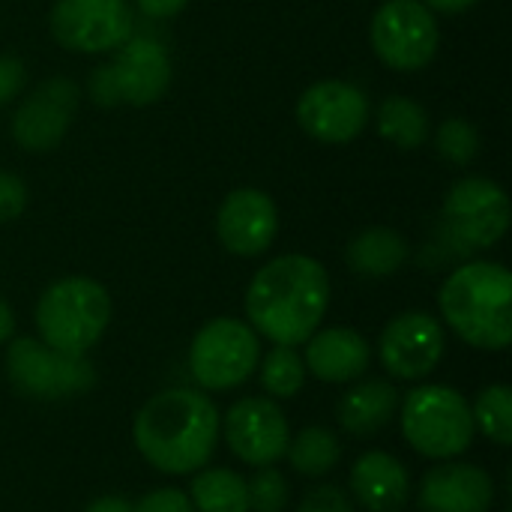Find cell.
Here are the masks:
<instances>
[{
  "label": "cell",
  "mask_w": 512,
  "mask_h": 512,
  "mask_svg": "<svg viewBox=\"0 0 512 512\" xmlns=\"http://www.w3.org/2000/svg\"><path fill=\"white\" fill-rule=\"evenodd\" d=\"M132 438L147 465L171 477H186L213 459L222 438V414L204 390L168 387L141 405Z\"/></svg>",
  "instance_id": "cell-1"
},
{
  "label": "cell",
  "mask_w": 512,
  "mask_h": 512,
  "mask_svg": "<svg viewBox=\"0 0 512 512\" xmlns=\"http://www.w3.org/2000/svg\"><path fill=\"white\" fill-rule=\"evenodd\" d=\"M330 309V276L312 255H279L246 288V324L273 345H306Z\"/></svg>",
  "instance_id": "cell-2"
},
{
  "label": "cell",
  "mask_w": 512,
  "mask_h": 512,
  "mask_svg": "<svg viewBox=\"0 0 512 512\" xmlns=\"http://www.w3.org/2000/svg\"><path fill=\"white\" fill-rule=\"evenodd\" d=\"M444 324L471 348L504 351L512 342V276L498 261H468L456 267L441 291Z\"/></svg>",
  "instance_id": "cell-3"
},
{
  "label": "cell",
  "mask_w": 512,
  "mask_h": 512,
  "mask_svg": "<svg viewBox=\"0 0 512 512\" xmlns=\"http://www.w3.org/2000/svg\"><path fill=\"white\" fill-rule=\"evenodd\" d=\"M111 324V297L90 276H63L36 300L39 342L66 357H84Z\"/></svg>",
  "instance_id": "cell-4"
},
{
  "label": "cell",
  "mask_w": 512,
  "mask_h": 512,
  "mask_svg": "<svg viewBox=\"0 0 512 512\" xmlns=\"http://www.w3.org/2000/svg\"><path fill=\"white\" fill-rule=\"evenodd\" d=\"M402 435L426 459H456L477 438L471 402L447 384H420L402 399Z\"/></svg>",
  "instance_id": "cell-5"
},
{
  "label": "cell",
  "mask_w": 512,
  "mask_h": 512,
  "mask_svg": "<svg viewBox=\"0 0 512 512\" xmlns=\"http://www.w3.org/2000/svg\"><path fill=\"white\" fill-rule=\"evenodd\" d=\"M171 57L168 51L141 36H129L120 48H114L111 63L93 69L87 93L96 105H132L144 108L159 102L171 87Z\"/></svg>",
  "instance_id": "cell-6"
},
{
  "label": "cell",
  "mask_w": 512,
  "mask_h": 512,
  "mask_svg": "<svg viewBox=\"0 0 512 512\" xmlns=\"http://www.w3.org/2000/svg\"><path fill=\"white\" fill-rule=\"evenodd\" d=\"M261 360L258 333L240 318L207 321L189 345V372L198 390L225 393L252 378Z\"/></svg>",
  "instance_id": "cell-7"
},
{
  "label": "cell",
  "mask_w": 512,
  "mask_h": 512,
  "mask_svg": "<svg viewBox=\"0 0 512 512\" xmlns=\"http://www.w3.org/2000/svg\"><path fill=\"white\" fill-rule=\"evenodd\" d=\"M369 42L378 60L396 72L426 69L441 45L435 12L420 0H384L369 24Z\"/></svg>",
  "instance_id": "cell-8"
},
{
  "label": "cell",
  "mask_w": 512,
  "mask_h": 512,
  "mask_svg": "<svg viewBox=\"0 0 512 512\" xmlns=\"http://www.w3.org/2000/svg\"><path fill=\"white\" fill-rule=\"evenodd\" d=\"M6 375L12 387L39 402L81 396L93 387L96 372L87 357H66L33 336L12 339L6 348Z\"/></svg>",
  "instance_id": "cell-9"
},
{
  "label": "cell",
  "mask_w": 512,
  "mask_h": 512,
  "mask_svg": "<svg viewBox=\"0 0 512 512\" xmlns=\"http://www.w3.org/2000/svg\"><path fill=\"white\" fill-rule=\"evenodd\" d=\"M441 222L459 249H492L510 228V198L489 177H462L444 198Z\"/></svg>",
  "instance_id": "cell-10"
},
{
  "label": "cell",
  "mask_w": 512,
  "mask_h": 512,
  "mask_svg": "<svg viewBox=\"0 0 512 512\" xmlns=\"http://www.w3.org/2000/svg\"><path fill=\"white\" fill-rule=\"evenodd\" d=\"M51 36L78 54H108L135 27L129 0H54L48 15Z\"/></svg>",
  "instance_id": "cell-11"
},
{
  "label": "cell",
  "mask_w": 512,
  "mask_h": 512,
  "mask_svg": "<svg viewBox=\"0 0 512 512\" xmlns=\"http://www.w3.org/2000/svg\"><path fill=\"white\" fill-rule=\"evenodd\" d=\"M228 450L252 468L276 465L291 444V426L285 411L270 396L237 399L222 420Z\"/></svg>",
  "instance_id": "cell-12"
},
{
  "label": "cell",
  "mask_w": 512,
  "mask_h": 512,
  "mask_svg": "<svg viewBox=\"0 0 512 512\" xmlns=\"http://www.w3.org/2000/svg\"><path fill=\"white\" fill-rule=\"evenodd\" d=\"M297 123L321 144H348L369 123V99L351 81H315L297 99Z\"/></svg>",
  "instance_id": "cell-13"
},
{
  "label": "cell",
  "mask_w": 512,
  "mask_h": 512,
  "mask_svg": "<svg viewBox=\"0 0 512 512\" xmlns=\"http://www.w3.org/2000/svg\"><path fill=\"white\" fill-rule=\"evenodd\" d=\"M447 354V333L441 321L429 312L396 315L378 342L381 366L399 381L429 378Z\"/></svg>",
  "instance_id": "cell-14"
},
{
  "label": "cell",
  "mask_w": 512,
  "mask_h": 512,
  "mask_svg": "<svg viewBox=\"0 0 512 512\" xmlns=\"http://www.w3.org/2000/svg\"><path fill=\"white\" fill-rule=\"evenodd\" d=\"M81 90L72 78L54 75L36 84L12 114V138L21 150H54L72 126Z\"/></svg>",
  "instance_id": "cell-15"
},
{
  "label": "cell",
  "mask_w": 512,
  "mask_h": 512,
  "mask_svg": "<svg viewBox=\"0 0 512 512\" xmlns=\"http://www.w3.org/2000/svg\"><path fill=\"white\" fill-rule=\"evenodd\" d=\"M279 234V210L261 189L240 186L225 195L216 213V237L237 258L264 255Z\"/></svg>",
  "instance_id": "cell-16"
},
{
  "label": "cell",
  "mask_w": 512,
  "mask_h": 512,
  "mask_svg": "<svg viewBox=\"0 0 512 512\" xmlns=\"http://www.w3.org/2000/svg\"><path fill=\"white\" fill-rule=\"evenodd\" d=\"M495 504V480L480 465L438 462L420 483L423 512H489Z\"/></svg>",
  "instance_id": "cell-17"
},
{
  "label": "cell",
  "mask_w": 512,
  "mask_h": 512,
  "mask_svg": "<svg viewBox=\"0 0 512 512\" xmlns=\"http://www.w3.org/2000/svg\"><path fill=\"white\" fill-rule=\"evenodd\" d=\"M303 363L306 372L324 384H351L369 372L372 348L354 327H327L306 339Z\"/></svg>",
  "instance_id": "cell-18"
},
{
  "label": "cell",
  "mask_w": 512,
  "mask_h": 512,
  "mask_svg": "<svg viewBox=\"0 0 512 512\" xmlns=\"http://www.w3.org/2000/svg\"><path fill=\"white\" fill-rule=\"evenodd\" d=\"M354 501L366 512H402L411 498V474L393 453H363L348 477Z\"/></svg>",
  "instance_id": "cell-19"
},
{
  "label": "cell",
  "mask_w": 512,
  "mask_h": 512,
  "mask_svg": "<svg viewBox=\"0 0 512 512\" xmlns=\"http://www.w3.org/2000/svg\"><path fill=\"white\" fill-rule=\"evenodd\" d=\"M399 411V390L384 378L354 384L336 405V420L345 432L366 438L381 432Z\"/></svg>",
  "instance_id": "cell-20"
},
{
  "label": "cell",
  "mask_w": 512,
  "mask_h": 512,
  "mask_svg": "<svg viewBox=\"0 0 512 512\" xmlns=\"http://www.w3.org/2000/svg\"><path fill=\"white\" fill-rule=\"evenodd\" d=\"M408 255H411L408 240L387 225L363 228L360 234H354V240L345 249L348 267L366 279H384V276L399 273L405 267Z\"/></svg>",
  "instance_id": "cell-21"
},
{
  "label": "cell",
  "mask_w": 512,
  "mask_h": 512,
  "mask_svg": "<svg viewBox=\"0 0 512 512\" xmlns=\"http://www.w3.org/2000/svg\"><path fill=\"white\" fill-rule=\"evenodd\" d=\"M375 123L378 135L399 150H420L429 141V111L408 96H387Z\"/></svg>",
  "instance_id": "cell-22"
},
{
  "label": "cell",
  "mask_w": 512,
  "mask_h": 512,
  "mask_svg": "<svg viewBox=\"0 0 512 512\" xmlns=\"http://www.w3.org/2000/svg\"><path fill=\"white\" fill-rule=\"evenodd\" d=\"M189 501L195 512H249L246 480L231 468L195 471Z\"/></svg>",
  "instance_id": "cell-23"
},
{
  "label": "cell",
  "mask_w": 512,
  "mask_h": 512,
  "mask_svg": "<svg viewBox=\"0 0 512 512\" xmlns=\"http://www.w3.org/2000/svg\"><path fill=\"white\" fill-rule=\"evenodd\" d=\"M285 456H288V462H291V468L297 474H303V477H327L342 459V444L327 426H306L303 432H297V438L291 435V444H288Z\"/></svg>",
  "instance_id": "cell-24"
},
{
  "label": "cell",
  "mask_w": 512,
  "mask_h": 512,
  "mask_svg": "<svg viewBox=\"0 0 512 512\" xmlns=\"http://www.w3.org/2000/svg\"><path fill=\"white\" fill-rule=\"evenodd\" d=\"M261 387L270 399H294L306 384V363L291 345H273L267 354H261L258 369Z\"/></svg>",
  "instance_id": "cell-25"
},
{
  "label": "cell",
  "mask_w": 512,
  "mask_h": 512,
  "mask_svg": "<svg viewBox=\"0 0 512 512\" xmlns=\"http://www.w3.org/2000/svg\"><path fill=\"white\" fill-rule=\"evenodd\" d=\"M471 417L480 435L498 447L512 444V390L507 384H489L477 393Z\"/></svg>",
  "instance_id": "cell-26"
},
{
  "label": "cell",
  "mask_w": 512,
  "mask_h": 512,
  "mask_svg": "<svg viewBox=\"0 0 512 512\" xmlns=\"http://www.w3.org/2000/svg\"><path fill=\"white\" fill-rule=\"evenodd\" d=\"M435 150L453 165H471L480 153V132L465 117H447L435 132Z\"/></svg>",
  "instance_id": "cell-27"
},
{
  "label": "cell",
  "mask_w": 512,
  "mask_h": 512,
  "mask_svg": "<svg viewBox=\"0 0 512 512\" xmlns=\"http://www.w3.org/2000/svg\"><path fill=\"white\" fill-rule=\"evenodd\" d=\"M249 492V512H285L291 504V486L285 474L273 465H264L246 480Z\"/></svg>",
  "instance_id": "cell-28"
},
{
  "label": "cell",
  "mask_w": 512,
  "mask_h": 512,
  "mask_svg": "<svg viewBox=\"0 0 512 512\" xmlns=\"http://www.w3.org/2000/svg\"><path fill=\"white\" fill-rule=\"evenodd\" d=\"M27 207V186L18 174L0 171V222H12Z\"/></svg>",
  "instance_id": "cell-29"
},
{
  "label": "cell",
  "mask_w": 512,
  "mask_h": 512,
  "mask_svg": "<svg viewBox=\"0 0 512 512\" xmlns=\"http://www.w3.org/2000/svg\"><path fill=\"white\" fill-rule=\"evenodd\" d=\"M132 512H195V507H192V501H189L186 492L165 486V489L147 492V495L132 507Z\"/></svg>",
  "instance_id": "cell-30"
},
{
  "label": "cell",
  "mask_w": 512,
  "mask_h": 512,
  "mask_svg": "<svg viewBox=\"0 0 512 512\" xmlns=\"http://www.w3.org/2000/svg\"><path fill=\"white\" fill-rule=\"evenodd\" d=\"M297 512H354V504L339 486H318L306 492Z\"/></svg>",
  "instance_id": "cell-31"
},
{
  "label": "cell",
  "mask_w": 512,
  "mask_h": 512,
  "mask_svg": "<svg viewBox=\"0 0 512 512\" xmlns=\"http://www.w3.org/2000/svg\"><path fill=\"white\" fill-rule=\"evenodd\" d=\"M27 84V69L15 57H0V105L12 102Z\"/></svg>",
  "instance_id": "cell-32"
},
{
  "label": "cell",
  "mask_w": 512,
  "mask_h": 512,
  "mask_svg": "<svg viewBox=\"0 0 512 512\" xmlns=\"http://www.w3.org/2000/svg\"><path fill=\"white\" fill-rule=\"evenodd\" d=\"M186 3H189V0H135V6H138L147 18H156V21L174 18L177 12L186 9Z\"/></svg>",
  "instance_id": "cell-33"
},
{
  "label": "cell",
  "mask_w": 512,
  "mask_h": 512,
  "mask_svg": "<svg viewBox=\"0 0 512 512\" xmlns=\"http://www.w3.org/2000/svg\"><path fill=\"white\" fill-rule=\"evenodd\" d=\"M420 3L429 6L432 12H441V15H459V12L474 9L480 0H420Z\"/></svg>",
  "instance_id": "cell-34"
},
{
  "label": "cell",
  "mask_w": 512,
  "mask_h": 512,
  "mask_svg": "<svg viewBox=\"0 0 512 512\" xmlns=\"http://www.w3.org/2000/svg\"><path fill=\"white\" fill-rule=\"evenodd\" d=\"M84 512H132V504L117 495H105V498H96Z\"/></svg>",
  "instance_id": "cell-35"
},
{
  "label": "cell",
  "mask_w": 512,
  "mask_h": 512,
  "mask_svg": "<svg viewBox=\"0 0 512 512\" xmlns=\"http://www.w3.org/2000/svg\"><path fill=\"white\" fill-rule=\"evenodd\" d=\"M12 333H15V315H12L9 303L0 300V345H6Z\"/></svg>",
  "instance_id": "cell-36"
}]
</instances>
